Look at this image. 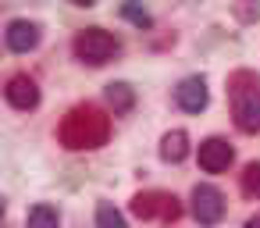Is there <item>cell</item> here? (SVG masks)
Segmentation results:
<instances>
[{
	"instance_id": "1",
	"label": "cell",
	"mask_w": 260,
	"mask_h": 228,
	"mask_svg": "<svg viewBox=\"0 0 260 228\" xmlns=\"http://www.w3.org/2000/svg\"><path fill=\"white\" fill-rule=\"evenodd\" d=\"M111 136V121L100 107L86 104V107H75L64 121H61V143L68 150H96L104 146Z\"/></svg>"
},
{
	"instance_id": "2",
	"label": "cell",
	"mask_w": 260,
	"mask_h": 228,
	"mask_svg": "<svg viewBox=\"0 0 260 228\" xmlns=\"http://www.w3.org/2000/svg\"><path fill=\"white\" fill-rule=\"evenodd\" d=\"M232 96V114L242 132H260V82L249 72H235L228 82Z\"/></svg>"
},
{
	"instance_id": "3",
	"label": "cell",
	"mask_w": 260,
	"mask_h": 228,
	"mask_svg": "<svg viewBox=\"0 0 260 228\" xmlns=\"http://www.w3.org/2000/svg\"><path fill=\"white\" fill-rule=\"evenodd\" d=\"M72 47H75V57L86 61V64H107L121 50V43L111 32H104V29H82Z\"/></svg>"
},
{
	"instance_id": "4",
	"label": "cell",
	"mask_w": 260,
	"mask_h": 228,
	"mask_svg": "<svg viewBox=\"0 0 260 228\" xmlns=\"http://www.w3.org/2000/svg\"><path fill=\"white\" fill-rule=\"evenodd\" d=\"M132 210H136V217H143V221H178V214H182V207H178V200L175 196H168V192H139L136 200H132Z\"/></svg>"
},
{
	"instance_id": "5",
	"label": "cell",
	"mask_w": 260,
	"mask_h": 228,
	"mask_svg": "<svg viewBox=\"0 0 260 228\" xmlns=\"http://www.w3.org/2000/svg\"><path fill=\"white\" fill-rule=\"evenodd\" d=\"M192 217L200 224H217L224 217V196L217 185H196L192 189Z\"/></svg>"
},
{
	"instance_id": "6",
	"label": "cell",
	"mask_w": 260,
	"mask_h": 228,
	"mask_svg": "<svg viewBox=\"0 0 260 228\" xmlns=\"http://www.w3.org/2000/svg\"><path fill=\"white\" fill-rule=\"evenodd\" d=\"M4 40H8V47H11L15 54H29V50L40 47V25H36V22H25V18H15V22L8 25Z\"/></svg>"
},
{
	"instance_id": "7",
	"label": "cell",
	"mask_w": 260,
	"mask_h": 228,
	"mask_svg": "<svg viewBox=\"0 0 260 228\" xmlns=\"http://www.w3.org/2000/svg\"><path fill=\"white\" fill-rule=\"evenodd\" d=\"M4 96H8V104L18 107V111H32V107L40 104V89H36V82H32L29 75H11Z\"/></svg>"
},
{
	"instance_id": "8",
	"label": "cell",
	"mask_w": 260,
	"mask_h": 228,
	"mask_svg": "<svg viewBox=\"0 0 260 228\" xmlns=\"http://www.w3.org/2000/svg\"><path fill=\"white\" fill-rule=\"evenodd\" d=\"M175 100H178V107H182V111L200 114V111L207 107V82H203L200 75L182 79V82H178V89H175Z\"/></svg>"
},
{
	"instance_id": "9",
	"label": "cell",
	"mask_w": 260,
	"mask_h": 228,
	"mask_svg": "<svg viewBox=\"0 0 260 228\" xmlns=\"http://www.w3.org/2000/svg\"><path fill=\"white\" fill-rule=\"evenodd\" d=\"M232 146L224 143V139H207V143H200V168L203 171H210V175H217V171H228V164H232Z\"/></svg>"
},
{
	"instance_id": "10",
	"label": "cell",
	"mask_w": 260,
	"mask_h": 228,
	"mask_svg": "<svg viewBox=\"0 0 260 228\" xmlns=\"http://www.w3.org/2000/svg\"><path fill=\"white\" fill-rule=\"evenodd\" d=\"M185 153H189V136H185L182 128H175V132H168V136L160 139V157H164V160L178 164Z\"/></svg>"
},
{
	"instance_id": "11",
	"label": "cell",
	"mask_w": 260,
	"mask_h": 228,
	"mask_svg": "<svg viewBox=\"0 0 260 228\" xmlns=\"http://www.w3.org/2000/svg\"><path fill=\"white\" fill-rule=\"evenodd\" d=\"M107 104L114 107V114H128L132 104H136V96H132V89L125 82H111L107 86Z\"/></svg>"
},
{
	"instance_id": "12",
	"label": "cell",
	"mask_w": 260,
	"mask_h": 228,
	"mask_svg": "<svg viewBox=\"0 0 260 228\" xmlns=\"http://www.w3.org/2000/svg\"><path fill=\"white\" fill-rule=\"evenodd\" d=\"M57 224H61V217H57V210H54V207L36 203V207L29 210V228H57Z\"/></svg>"
},
{
	"instance_id": "13",
	"label": "cell",
	"mask_w": 260,
	"mask_h": 228,
	"mask_svg": "<svg viewBox=\"0 0 260 228\" xmlns=\"http://www.w3.org/2000/svg\"><path fill=\"white\" fill-rule=\"evenodd\" d=\"M242 196L260 200V164H256V160L246 164V171H242Z\"/></svg>"
},
{
	"instance_id": "14",
	"label": "cell",
	"mask_w": 260,
	"mask_h": 228,
	"mask_svg": "<svg viewBox=\"0 0 260 228\" xmlns=\"http://www.w3.org/2000/svg\"><path fill=\"white\" fill-rule=\"evenodd\" d=\"M96 228H128V224H125V217L111 203H100L96 207Z\"/></svg>"
},
{
	"instance_id": "15",
	"label": "cell",
	"mask_w": 260,
	"mask_h": 228,
	"mask_svg": "<svg viewBox=\"0 0 260 228\" xmlns=\"http://www.w3.org/2000/svg\"><path fill=\"white\" fill-rule=\"evenodd\" d=\"M121 15H125L132 25H139V29H150V22H153V18H150L143 8H136V4H121Z\"/></svg>"
},
{
	"instance_id": "16",
	"label": "cell",
	"mask_w": 260,
	"mask_h": 228,
	"mask_svg": "<svg viewBox=\"0 0 260 228\" xmlns=\"http://www.w3.org/2000/svg\"><path fill=\"white\" fill-rule=\"evenodd\" d=\"M246 228H260V214H253V217L246 221Z\"/></svg>"
}]
</instances>
